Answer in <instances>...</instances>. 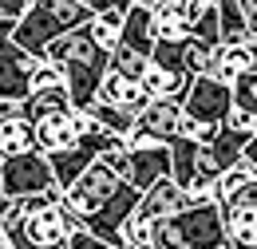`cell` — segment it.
I'll list each match as a JSON object with an SVG mask.
<instances>
[{"label":"cell","mask_w":257,"mask_h":249,"mask_svg":"<svg viewBox=\"0 0 257 249\" xmlns=\"http://www.w3.org/2000/svg\"><path fill=\"white\" fill-rule=\"evenodd\" d=\"M245 8V24H249V36H257V0H241Z\"/></svg>","instance_id":"cell-31"},{"label":"cell","mask_w":257,"mask_h":249,"mask_svg":"<svg viewBox=\"0 0 257 249\" xmlns=\"http://www.w3.org/2000/svg\"><path fill=\"white\" fill-rule=\"evenodd\" d=\"M155 36L159 40H186L190 28H186L178 8H155Z\"/></svg>","instance_id":"cell-26"},{"label":"cell","mask_w":257,"mask_h":249,"mask_svg":"<svg viewBox=\"0 0 257 249\" xmlns=\"http://www.w3.org/2000/svg\"><path fill=\"white\" fill-rule=\"evenodd\" d=\"M229 241L218 202L186 206L170 218L155 221V249H218Z\"/></svg>","instance_id":"cell-3"},{"label":"cell","mask_w":257,"mask_h":249,"mask_svg":"<svg viewBox=\"0 0 257 249\" xmlns=\"http://www.w3.org/2000/svg\"><path fill=\"white\" fill-rule=\"evenodd\" d=\"M119 44H127V48L143 52V56L155 52L159 36H155V8H151V4L135 0V8H131L127 20H123V40H119Z\"/></svg>","instance_id":"cell-13"},{"label":"cell","mask_w":257,"mask_h":249,"mask_svg":"<svg viewBox=\"0 0 257 249\" xmlns=\"http://www.w3.org/2000/svg\"><path fill=\"white\" fill-rule=\"evenodd\" d=\"M52 83H67V71L56 60H48V56H36V63H32V87H52Z\"/></svg>","instance_id":"cell-28"},{"label":"cell","mask_w":257,"mask_h":249,"mask_svg":"<svg viewBox=\"0 0 257 249\" xmlns=\"http://www.w3.org/2000/svg\"><path fill=\"white\" fill-rule=\"evenodd\" d=\"M229 107H233V83L222 79V75H194L190 91L182 95V111L214 127L225 123Z\"/></svg>","instance_id":"cell-7"},{"label":"cell","mask_w":257,"mask_h":249,"mask_svg":"<svg viewBox=\"0 0 257 249\" xmlns=\"http://www.w3.org/2000/svg\"><path fill=\"white\" fill-rule=\"evenodd\" d=\"M91 12H107V8H115V0H83Z\"/></svg>","instance_id":"cell-32"},{"label":"cell","mask_w":257,"mask_h":249,"mask_svg":"<svg viewBox=\"0 0 257 249\" xmlns=\"http://www.w3.org/2000/svg\"><path fill=\"white\" fill-rule=\"evenodd\" d=\"M119 182H123V174H119L107 158H95V162H91V166H87V170L67 186V198H64V202H71L83 218H91L99 206L119 190Z\"/></svg>","instance_id":"cell-8"},{"label":"cell","mask_w":257,"mask_h":249,"mask_svg":"<svg viewBox=\"0 0 257 249\" xmlns=\"http://www.w3.org/2000/svg\"><path fill=\"white\" fill-rule=\"evenodd\" d=\"M218 48L222 44L186 36V67H190V75H214L218 71Z\"/></svg>","instance_id":"cell-22"},{"label":"cell","mask_w":257,"mask_h":249,"mask_svg":"<svg viewBox=\"0 0 257 249\" xmlns=\"http://www.w3.org/2000/svg\"><path fill=\"white\" fill-rule=\"evenodd\" d=\"M139 202H143V190L131 186L127 178L119 182V190L99 206L95 214L87 218V229L95 233V237H103V241H119V229H123V221L139 210Z\"/></svg>","instance_id":"cell-9"},{"label":"cell","mask_w":257,"mask_h":249,"mask_svg":"<svg viewBox=\"0 0 257 249\" xmlns=\"http://www.w3.org/2000/svg\"><path fill=\"white\" fill-rule=\"evenodd\" d=\"M24 237L32 241V249L60 245V241L71 237V225H67L60 206H48V210H40V214H24Z\"/></svg>","instance_id":"cell-11"},{"label":"cell","mask_w":257,"mask_h":249,"mask_svg":"<svg viewBox=\"0 0 257 249\" xmlns=\"http://www.w3.org/2000/svg\"><path fill=\"white\" fill-rule=\"evenodd\" d=\"M8 206H12V198H8V190L0 186V218H4V210H8Z\"/></svg>","instance_id":"cell-34"},{"label":"cell","mask_w":257,"mask_h":249,"mask_svg":"<svg viewBox=\"0 0 257 249\" xmlns=\"http://www.w3.org/2000/svg\"><path fill=\"white\" fill-rule=\"evenodd\" d=\"M249 44H253V56H257V36H249Z\"/></svg>","instance_id":"cell-38"},{"label":"cell","mask_w":257,"mask_h":249,"mask_svg":"<svg viewBox=\"0 0 257 249\" xmlns=\"http://www.w3.org/2000/svg\"><path fill=\"white\" fill-rule=\"evenodd\" d=\"M87 111H91V115H95L107 131H115V135H123V139H131L135 119H139V111L119 107V103H107V99H91V103H87Z\"/></svg>","instance_id":"cell-19"},{"label":"cell","mask_w":257,"mask_h":249,"mask_svg":"<svg viewBox=\"0 0 257 249\" xmlns=\"http://www.w3.org/2000/svg\"><path fill=\"white\" fill-rule=\"evenodd\" d=\"M218 249H229V241H225V245H218Z\"/></svg>","instance_id":"cell-39"},{"label":"cell","mask_w":257,"mask_h":249,"mask_svg":"<svg viewBox=\"0 0 257 249\" xmlns=\"http://www.w3.org/2000/svg\"><path fill=\"white\" fill-rule=\"evenodd\" d=\"M67 241H71V249H127V245H119V241H103V237H95L91 229H75Z\"/></svg>","instance_id":"cell-29"},{"label":"cell","mask_w":257,"mask_h":249,"mask_svg":"<svg viewBox=\"0 0 257 249\" xmlns=\"http://www.w3.org/2000/svg\"><path fill=\"white\" fill-rule=\"evenodd\" d=\"M178 123H182V99L178 95H155L131 131V147H147V143H174L178 139Z\"/></svg>","instance_id":"cell-6"},{"label":"cell","mask_w":257,"mask_h":249,"mask_svg":"<svg viewBox=\"0 0 257 249\" xmlns=\"http://www.w3.org/2000/svg\"><path fill=\"white\" fill-rule=\"evenodd\" d=\"M119 245H127V249H155V221L135 210V214L123 221V229H119Z\"/></svg>","instance_id":"cell-23"},{"label":"cell","mask_w":257,"mask_h":249,"mask_svg":"<svg viewBox=\"0 0 257 249\" xmlns=\"http://www.w3.org/2000/svg\"><path fill=\"white\" fill-rule=\"evenodd\" d=\"M218 16H222V40L249 36V24H245V8H241V0H218Z\"/></svg>","instance_id":"cell-25"},{"label":"cell","mask_w":257,"mask_h":249,"mask_svg":"<svg viewBox=\"0 0 257 249\" xmlns=\"http://www.w3.org/2000/svg\"><path fill=\"white\" fill-rule=\"evenodd\" d=\"M222 218L229 241L257 245V206H222Z\"/></svg>","instance_id":"cell-20"},{"label":"cell","mask_w":257,"mask_h":249,"mask_svg":"<svg viewBox=\"0 0 257 249\" xmlns=\"http://www.w3.org/2000/svg\"><path fill=\"white\" fill-rule=\"evenodd\" d=\"M257 67V56H253V44H249V36H237V40H222V48H218V71L214 75H222V79H237V75H245V71H253Z\"/></svg>","instance_id":"cell-16"},{"label":"cell","mask_w":257,"mask_h":249,"mask_svg":"<svg viewBox=\"0 0 257 249\" xmlns=\"http://www.w3.org/2000/svg\"><path fill=\"white\" fill-rule=\"evenodd\" d=\"M0 186L8 190V198H24V194H44V190H52L56 186L52 158L44 155L40 147H36V151H24V155H8L4 174H0Z\"/></svg>","instance_id":"cell-5"},{"label":"cell","mask_w":257,"mask_h":249,"mask_svg":"<svg viewBox=\"0 0 257 249\" xmlns=\"http://www.w3.org/2000/svg\"><path fill=\"white\" fill-rule=\"evenodd\" d=\"M151 63H159V67H166V71L190 75V67H186V40H159L155 52H151Z\"/></svg>","instance_id":"cell-24"},{"label":"cell","mask_w":257,"mask_h":249,"mask_svg":"<svg viewBox=\"0 0 257 249\" xmlns=\"http://www.w3.org/2000/svg\"><path fill=\"white\" fill-rule=\"evenodd\" d=\"M28 8H32V0H0V16H12V20H20Z\"/></svg>","instance_id":"cell-30"},{"label":"cell","mask_w":257,"mask_h":249,"mask_svg":"<svg viewBox=\"0 0 257 249\" xmlns=\"http://www.w3.org/2000/svg\"><path fill=\"white\" fill-rule=\"evenodd\" d=\"M190 79L194 75H182V71H166V67H159V63H151L147 67V75H143V87L151 91V99L155 95H182L190 91Z\"/></svg>","instance_id":"cell-21"},{"label":"cell","mask_w":257,"mask_h":249,"mask_svg":"<svg viewBox=\"0 0 257 249\" xmlns=\"http://www.w3.org/2000/svg\"><path fill=\"white\" fill-rule=\"evenodd\" d=\"M182 20L190 36L198 40H210V44H222V16H218V0H182Z\"/></svg>","instance_id":"cell-14"},{"label":"cell","mask_w":257,"mask_h":249,"mask_svg":"<svg viewBox=\"0 0 257 249\" xmlns=\"http://www.w3.org/2000/svg\"><path fill=\"white\" fill-rule=\"evenodd\" d=\"M107 162L127 178L131 186L147 190L155 186L159 178L170 174V166H174V155H170V143H147V147H115V151H107Z\"/></svg>","instance_id":"cell-4"},{"label":"cell","mask_w":257,"mask_h":249,"mask_svg":"<svg viewBox=\"0 0 257 249\" xmlns=\"http://www.w3.org/2000/svg\"><path fill=\"white\" fill-rule=\"evenodd\" d=\"M0 151H4V155L36 151V123L28 115H12V119L0 123Z\"/></svg>","instance_id":"cell-18"},{"label":"cell","mask_w":257,"mask_h":249,"mask_svg":"<svg viewBox=\"0 0 257 249\" xmlns=\"http://www.w3.org/2000/svg\"><path fill=\"white\" fill-rule=\"evenodd\" d=\"M44 56L56 60L67 71V87H71L75 107H87L91 99H99V83H103V75H107V67H111V52L91 36L87 24L56 36Z\"/></svg>","instance_id":"cell-1"},{"label":"cell","mask_w":257,"mask_h":249,"mask_svg":"<svg viewBox=\"0 0 257 249\" xmlns=\"http://www.w3.org/2000/svg\"><path fill=\"white\" fill-rule=\"evenodd\" d=\"M75 143H79V135H75V127H71V111L36 119V147H40L44 155L67 151V147H75Z\"/></svg>","instance_id":"cell-15"},{"label":"cell","mask_w":257,"mask_h":249,"mask_svg":"<svg viewBox=\"0 0 257 249\" xmlns=\"http://www.w3.org/2000/svg\"><path fill=\"white\" fill-rule=\"evenodd\" d=\"M99 99L119 103V107H131V111H143V107L151 103V91L143 87V79H135V75H123V71L107 67V75H103V83H99Z\"/></svg>","instance_id":"cell-12"},{"label":"cell","mask_w":257,"mask_h":249,"mask_svg":"<svg viewBox=\"0 0 257 249\" xmlns=\"http://www.w3.org/2000/svg\"><path fill=\"white\" fill-rule=\"evenodd\" d=\"M75 99H71V87L67 83H52V87H32L28 99H24V115L28 119H44V115H60V111H71Z\"/></svg>","instance_id":"cell-17"},{"label":"cell","mask_w":257,"mask_h":249,"mask_svg":"<svg viewBox=\"0 0 257 249\" xmlns=\"http://www.w3.org/2000/svg\"><path fill=\"white\" fill-rule=\"evenodd\" d=\"M111 67H115V71H123V75L143 79V75H147V67H151V56H143V52H135V48H127V44H119V48L111 52Z\"/></svg>","instance_id":"cell-27"},{"label":"cell","mask_w":257,"mask_h":249,"mask_svg":"<svg viewBox=\"0 0 257 249\" xmlns=\"http://www.w3.org/2000/svg\"><path fill=\"white\" fill-rule=\"evenodd\" d=\"M4 162H8V155H4V151H0V174H4Z\"/></svg>","instance_id":"cell-37"},{"label":"cell","mask_w":257,"mask_h":249,"mask_svg":"<svg viewBox=\"0 0 257 249\" xmlns=\"http://www.w3.org/2000/svg\"><path fill=\"white\" fill-rule=\"evenodd\" d=\"M229 249H257V245H245V241H229Z\"/></svg>","instance_id":"cell-36"},{"label":"cell","mask_w":257,"mask_h":249,"mask_svg":"<svg viewBox=\"0 0 257 249\" xmlns=\"http://www.w3.org/2000/svg\"><path fill=\"white\" fill-rule=\"evenodd\" d=\"M186 206H190V194H186V186H182L174 174H166V178H159L155 186L143 190L139 214H147L151 221H159V218H170V214L186 210Z\"/></svg>","instance_id":"cell-10"},{"label":"cell","mask_w":257,"mask_h":249,"mask_svg":"<svg viewBox=\"0 0 257 249\" xmlns=\"http://www.w3.org/2000/svg\"><path fill=\"white\" fill-rule=\"evenodd\" d=\"M143 4H151V8H182V0H143Z\"/></svg>","instance_id":"cell-33"},{"label":"cell","mask_w":257,"mask_h":249,"mask_svg":"<svg viewBox=\"0 0 257 249\" xmlns=\"http://www.w3.org/2000/svg\"><path fill=\"white\" fill-rule=\"evenodd\" d=\"M91 16H95V12H91L83 0H32V8L16 20L12 40H16L24 52L44 56L56 36H64V32H71V28H83Z\"/></svg>","instance_id":"cell-2"},{"label":"cell","mask_w":257,"mask_h":249,"mask_svg":"<svg viewBox=\"0 0 257 249\" xmlns=\"http://www.w3.org/2000/svg\"><path fill=\"white\" fill-rule=\"evenodd\" d=\"M0 249H16V245H12V237H8V229H4V225H0Z\"/></svg>","instance_id":"cell-35"}]
</instances>
